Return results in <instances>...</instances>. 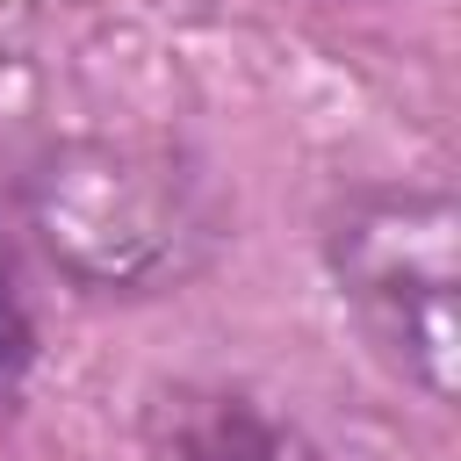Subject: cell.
<instances>
[{
	"label": "cell",
	"mask_w": 461,
	"mask_h": 461,
	"mask_svg": "<svg viewBox=\"0 0 461 461\" xmlns=\"http://www.w3.org/2000/svg\"><path fill=\"white\" fill-rule=\"evenodd\" d=\"M22 202L50 267L94 295H158L187 281L223 238L209 173L187 151L144 137L50 144L29 166Z\"/></svg>",
	"instance_id": "6da1fadb"
},
{
	"label": "cell",
	"mask_w": 461,
	"mask_h": 461,
	"mask_svg": "<svg viewBox=\"0 0 461 461\" xmlns=\"http://www.w3.org/2000/svg\"><path fill=\"white\" fill-rule=\"evenodd\" d=\"M324 267L360 339L418 396H454L461 209L447 187H353L324 216Z\"/></svg>",
	"instance_id": "7a4b0ae2"
}]
</instances>
